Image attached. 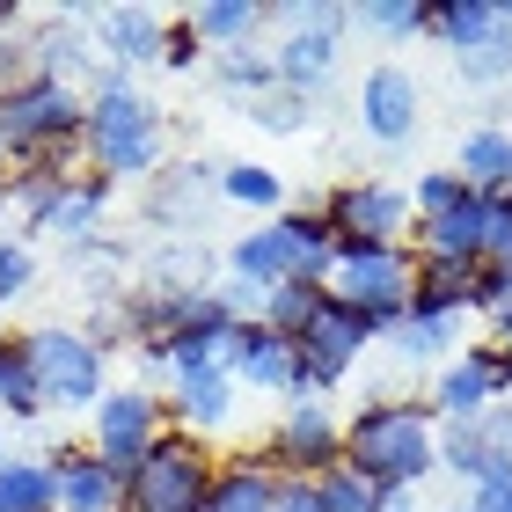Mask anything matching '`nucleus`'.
<instances>
[{
  "label": "nucleus",
  "mask_w": 512,
  "mask_h": 512,
  "mask_svg": "<svg viewBox=\"0 0 512 512\" xmlns=\"http://www.w3.org/2000/svg\"><path fill=\"white\" fill-rule=\"evenodd\" d=\"M344 469L381 483L388 498H410L439 469V410L410 395H374L344 417Z\"/></svg>",
  "instance_id": "obj_1"
},
{
  "label": "nucleus",
  "mask_w": 512,
  "mask_h": 512,
  "mask_svg": "<svg viewBox=\"0 0 512 512\" xmlns=\"http://www.w3.org/2000/svg\"><path fill=\"white\" fill-rule=\"evenodd\" d=\"M161 110L132 88L125 66H96V88H88V132H81V154L103 183H147L161 176Z\"/></svg>",
  "instance_id": "obj_2"
},
{
  "label": "nucleus",
  "mask_w": 512,
  "mask_h": 512,
  "mask_svg": "<svg viewBox=\"0 0 512 512\" xmlns=\"http://www.w3.org/2000/svg\"><path fill=\"white\" fill-rule=\"evenodd\" d=\"M81 132H88V96L74 81L30 74L15 88H0V139H8L15 169H59V176H74Z\"/></svg>",
  "instance_id": "obj_3"
},
{
  "label": "nucleus",
  "mask_w": 512,
  "mask_h": 512,
  "mask_svg": "<svg viewBox=\"0 0 512 512\" xmlns=\"http://www.w3.org/2000/svg\"><path fill=\"white\" fill-rule=\"evenodd\" d=\"M417 278H425V256L410 242H344L337 271H330V293L344 308L374 315L381 337H395L403 315H410V300H417Z\"/></svg>",
  "instance_id": "obj_4"
},
{
  "label": "nucleus",
  "mask_w": 512,
  "mask_h": 512,
  "mask_svg": "<svg viewBox=\"0 0 512 512\" xmlns=\"http://www.w3.org/2000/svg\"><path fill=\"white\" fill-rule=\"evenodd\" d=\"M110 191L96 169H15V213H22V242L30 235H52V242H96V227L110 220Z\"/></svg>",
  "instance_id": "obj_5"
},
{
  "label": "nucleus",
  "mask_w": 512,
  "mask_h": 512,
  "mask_svg": "<svg viewBox=\"0 0 512 512\" xmlns=\"http://www.w3.org/2000/svg\"><path fill=\"white\" fill-rule=\"evenodd\" d=\"M213 476H220V461L213 447H205L198 432H176L132 469L125 483V512H205L213 505Z\"/></svg>",
  "instance_id": "obj_6"
},
{
  "label": "nucleus",
  "mask_w": 512,
  "mask_h": 512,
  "mask_svg": "<svg viewBox=\"0 0 512 512\" xmlns=\"http://www.w3.org/2000/svg\"><path fill=\"white\" fill-rule=\"evenodd\" d=\"M30 359L44 381V410H96L110 395V344H96L88 330L44 322V330H30Z\"/></svg>",
  "instance_id": "obj_7"
},
{
  "label": "nucleus",
  "mask_w": 512,
  "mask_h": 512,
  "mask_svg": "<svg viewBox=\"0 0 512 512\" xmlns=\"http://www.w3.org/2000/svg\"><path fill=\"white\" fill-rule=\"evenodd\" d=\"M293 344H300V366H293V395H286V403H300V395H330L366 359V344H381V322L359 315V308H344V300L330 293V300H322V315Z\"/></svg>",
  "instance_id": "obj_8"
},
{
  "label": "nucleus",
  "mask_w": 512,
  "mask_h": 512,
  "mask_svg": "<svg viewBox=\"0 0 512 512\" xmlns=\"http://www.w3.org/2000/svg\"><path fill=\"white\" fill-rule=\"evenodd\" d=\"M161 439H169V403H161L154 388H110L103 403L88 410V454H103L125 483Z\"/></svg>",
  "instance_id": "obj_9"
},
{
  "label": "nucleus",
  "mask_w": 512,
  "mask_h": 512,
  "mask_svg": "<svg viewBox=\"0 0 512 512\" xmlns=\"http://www.w3.org/2000/svg\"><path fill=\"white\" fill-rule=\"evenodd\" d=\"M264 461L278 476H330V469H344V417L322 403V395H300V403L278 410Z\"/></svg>",
  "instance_id": "obj_10"
},
{
  "label": "nucleus",
  "mask_w": 512,
  "mask_h": 512,
  "mask_svg": "<svg viewBox=\"0 0 512 512\" xmlns=\"http://www.w3.org/2000/svg\"><path fill=\"white\" fill-rule=\"evenodd\" d=\"M322 213H330L337 242H410V235H417L410 191H403V183H381V176L337 183V191L322 198Z\"/></svg>",
  "instance_id": "obj_11"
},
{
  "label": "nucleus",
  "mask_w": 512,
  "mask_h": 512,
  "mask_svg": "<svg viewBox=\"0 0 512 512\" xmlns=\"http://www.w3.org/2000/svg\"><path fill=\"white\" fill-rule=\"evenodd\" d=\"M359 22V8H315L300 30H286L271 44V66H278V88H300V96H322V81L337 74L344 59V30Z\"/></svg>",
  "instance_id": "obj_12"
},
{
  "label": "nucleus",
  "mask_w": 512,
  "mask_h": 512,
  "mask_svg": "<svg viewBox=\"0 0 512 512\" xmlns=\"http://www.w3.org/2000/svg\"><path fill=\"white\" fill-rule=\"evenodd\" d=\"M417 118H425V81L410 74V66H366L359 81V132L381 139V147H403V139H417Z\"/></svg>",
  "instance_id": "obj_13"
},
{
  "label": "nucleus",
  "mask_w": 512,
  "mask_h": 512,
  "mask_svg": "<svg viewBox=\"0 0 512 512\" xmlns=\"http://www.w3.org/2000/svg\"><path fill=\"white\" fill-rule=\"evenodd\" d=\"M498 395H505L498 352L491 344H461V352L439 366V381H432V410H439V425H476V417L498 410Z\"/></svg>",
  "instance_id": "obj_14"
},
{
  "label": "nucleus",
  "mask_w": 512,
  "mask_h": 512,
  "mask_svg": "<svg viewBox=\"0 0 512 512\" xmlns=\"http://www.w3.org/2000/svg\"><path fill=\"white\" fill-rule=\"evenodd\" d=\"M227 374H235L242 388L256 395H293V366H300V344L293 337H278L271 322H242L235 337H227Z\"/></svg>",
  "instance_id": "obj_15"
},
{
  "label": "nucleus",
  "mask_w": 512,
  "mask_h": 512,
  "mask_svg": "<svg viewBox=\"0 0 512 512\" xmlns=\"http://www.w3.org/2000/svg\"><path fill=\"white\" fill-rule=\"evenodd\" d=\"M235 410H242V381L227 374V366H205V374L169 381V425H176V432L213 439V432L235 425Z\"/></svg>",
  "instance_id": "obj_16"
},
{
  "label": "nucleus",
  "mask_w": 512,
  "mask_h": 512,
  "mask_svg": "<svg viewBox=\"0 0 512 512\" xmlns=\"http://www.w3.org/2000/svg\"><path fill=\"white\" fill-rule=\"evenodd\" d=\"M52 483H59V512H125V476L88 447H59Z\"/></svg>",
  "instance_id": "obj_17"
},
{
  "label": "nucleus",
  "mask_w": 512,
  "mask_h": 512,
  "mask_svg": "<svg viewBox=\"0 0 512 512\" xmlns=\"http://www.w3.org/2000/svg\"><path fill=\"white\" fill-rule=\"evenodd\" d=\"M278 227V242H286V264H293V278H315V286H330V271H337V227H330V213L322 205H286V213L271 220Z\"/></svg>",
  "instance_id": "obj_18"
},
{
  "label": "nucleus",
  "mask_w": 512,
  "mask_h": 512,
  "mask_svg": "<svg viewBox=\"0 0 512 512\" xmlns=\"http://www.w3.org/2000/svg\"><path fill=\"white\" fill-rule=\"evenodd\" d=\"M169 22L176 15H161V8H103L96 15V37H103V66H154L161 59V44H169Z\"/></svg>",
  "instance_id": "obj_19"
},
{
  "label": "nucleus",
  "mask_w": 512,
  "mask_h": 512,
  "mask_svg": "<svg viewBox=\"0 0 512 512\" xmlns=\"http://www.w3.org/2000/svg\"><path fill=\"white\" fill-rule=\"evenodd\" d=\"M483 220H491V198L469 191L454 213H439L417 227V256H439V264H483Z\"/></svg>",
  "instance_id": "obj_20"
},
{
  "label": "nucleus",
  "mask_w": 512,
  "mask_h": 512,
  "mask_svg": "<svg viewBox=\"0 0 512 512\" xmlns=\"http://www.w3.org/2000/svg\"><path fill=\"white\" fill-rule=\"evenodd\" d=\"M454 176L469 183V191H483V198L512 191V132H505V125H476V132H461Z\"/></svg>",
  "instance_id": "obj_21"
},
{
  "label": "nucleus",
  "mask_w": 512,
  "mask_h": 512,
  "mask_svg": "<svg viewBox=\"0 0 512 512\" xmlns=\"http://www.w3.org/2000/svg\"><path fill=\"white\" fill-rule=\"evenodd\" d=\"M505 447L491 439V417H476V425H439V469H454L461 483H483L505 469Z\"/></svg>",
  "instance_id": "obj_22"
},
{
  "label": "nucleus",
  "mask_w": 512,
  "mask_h": 512,
  "mask_svg": "<svg viewBox=\"0 0 512 512\" xmlns=\"http://www.w3.org/2000/svg\"><path fill=\"white\" fill-rule=\"evenodd\" d=\"M0 417H8V425L44 417V381H37L30 337H0Z\"/></svg>",
  "instance_id": "obj_23"
},
{
  "label": "nucleus",
  "mask_w": 512,
  "mask_h": 512,
  "mask_svg": "<svg viewBox=\"0 0 512 512\" xmlns=\"http://www.w3.org/2000/svg\"><path fill=\"white\" fill-rule=\"evenodd\" d=\"M205 512H278V469L271 461H220Z\"/></svg>",
  "instance_id": "obj_24"
},
{
  "label": "nucleus",
  "mask_w": 512,
  "mask_h": 512,
  "mask_svg": "<svg viewBox=\"0 0 512 512\" xmlns=\"http://www.w3.org/2000/svg\"><path fill=\"white\" fill-rule=\"evenodd\" d=\"M264 8H256V0H205V8H191V30L205 37V52H249V37L264 30Z\"/></svg>",
  "instance_id": "obj_25"
},
{
  "label": "nucleus",
  "mask_w": 512,
  "mask_h": 512,
  "mask_svg": "<svg viewBox=\"0 0 512 512\" xmlns=\"http://www.w3.org/2000/svg\"><path fill=\"white\" fill-rule=\"evenodd\" d=\"M227 278H235V286H256V293L286 286L293 264H286V242H278V227H249V235L227 249Z\"/></svg>",
  "instance_id": "obj_26"
},
{
  "label": "nucleus",
  "mask_w": 512,
  "mask_h": 512,
  "mask_svg": "<svg viewBox=\"0 0 512 512\" xmlns=\"http://www.w3.org/2000/svg\"><path fill=\"white\" fill-rule=\"evenodd\" d=\"M0 512H59L52 454H15V461H0Z\"/></svg>",
  "instance_id": "obj_27"
},
{
  "label": "nucleus",
  "mask_w": 512,
  "mask_h": 512,
  "mask_svg": "<svg viewBox=\"0 0 512 512\" xmlns=\"http://www.w3.org/2000/svg\"><path fill=\"white\" fill-rule=\"evenodd\" d=\"M498 22H505V15H498V0H432V37L447 44L454 59H461V52H476V44L491 37Z\"/></svg>",
  "instance_id": "obj_28"
},
{
  "label": "nucleus",
  "mask_w": 512,
  "mask_h": 512,
  "mask_svg": "<svg viewBox=\"0 0 512 512\" xmlns=\"http://www.w3.org/2000/svg\"><path fill=\"white\" fill-rule=\"evenodd\" d=\"M220 198L242 205V213H286V183H278L264 161H220Z\"/></svg>",
  "instance_id": "obj_29"
},
{
  "label": "nucleus",
  "mask_w": 512,
  "mask_h": 512,
  "mask_svg": "<svg viewBox=\"0 0 512 512\" xmlns=\"http://www.w3.org/2000/svg\"><path fill=\"white\" fill-rule=\"evenodd\" d=\"M322 300H330V286H315V278H286V286L264 293V322H271L278 337H300L322 315Z\"/></svg>",
  "instance_id": "obj_30"
},
{
  "label": "nucleus",
  "mask_w": 512,
  "mask_h": 512,
  "mask_svg": "<svg viewBox=\"0 0 512 512\" xmlns=\"http://www.w3.org/2000/svg\"><path fill=\"white\" fill-rule=\"evenodd\" d=\"M213 81L227 88V96H242V110H249L256 96H271V88H278V66H271V52H256V44H249V52H220L213 59Z\"/></svg>",
  "instance_id": "obj_31"
},
{
  "label": "nucleus",
  "mask_w": 512,
  "mask_h": 512,
  "mask_svg": "<svg viewBox=\"0 0 512 512\" xmlns=\"http://www.w3.org/2000/svg\"><path fill=\"white\" fill-rule=\"evenodd\" d=\"M30 66L44 81H74L81 66H88V44H81V30L74 22H44L37 30V44H30Z\"/></svg>",
  "instance_id": "obj_32"
},
{
  "label": "nucleus",
  "mask_w": 512,
  "mask_h": 512,
  "mask_svg": "<svg viewBox=\"0 0 512 512\" xmlns=\"http://www.w3.org/2000/svg\"><path fill=\"white\" fill-rule=\"evenodd\" d=\"M315 491H322V512H403V498H388L381 483H366L359 469L315 476Z\"/></svg>",
  "instance_id": "obj_33"
},
{
  "label": "nucleus",
  "mask_w": 512,
  "mask_h": 512,
  "mask_svg": "<svg viewBox=\"0 0 512 512\" xmlns=\"http://www.w3.org/2000/svg\"><path fill=\"white\" fill-rule=\"evenodd\" d=\"M249 125L271 132V139H293V132L315 125V96H300V88H271V96L249 103Z\"/></svg>",
  "instance_id": "obj_34"
},
{
  "label": "nucleus",
  "mask_w": 512,
  "mask_h": 512,
  "mask_svg": "<svg viewBox=\"0 0 512 512\" xmlns=\"http://www.w3.org/2000/svg\"><path fill=\"white\" fill-rule=\"evenodd\" d=\"M498 15H505V8H498ZM454 74H461V81H476V88H505V81H512V22H498V30L483 37L476 52H461V59H454Z\"/></svg>",
  "instance_id": "obj_35"
},
{
  "label": "nucleus",
  "mask_w": 512,
  "mask_h": 512,
  "mask_svg": "<svg viewBox=\"0 0 512 512\" xmlns=\"http://www.w3.org/2000/svg\"><path fill=\"white\" fill-rule=\"evenodd\" d=\"M359 22H366L374 37H388V44L432 37V8H425V0H374V8H359Z\"/></svg>",
  "instance_id": "obj_36"
},
{
  "label": "nucleus",
  "mask_w": 512,
  "mask_h": 512,
  "mask_svg": "<svg viewBox=\"0 0 512 512\" xmlns=\"http://www.w3.org/2000/svg\"><path fill=\"white\" fill-rule=\"evenodd\" d=\"M454 337L461 322H425V315H403V330H395V352L410 366H432V359H454Z\"/></svg>",
  "instance_id": "obj_37"
},
{
  "label": "nucleus",
  "mask_w": 512,
  "mask_h": 512,
  "mask_svg": "<svg viewBox=\"0 0 512 512\" xmlns=\"http://www.w3.org/2000/svg\"><path fill=\"white\" fill-rule=\"evenodd\" d=\"M461 198H469V183H461L454 169H425V176H417L410 183V205H417V227H425V220H439V213H454V205Z\"/></svg>",
  "instance_id": "obj_38"
},
{
  "label": "nucleus",
  "mask_w": 512,
  "mask_h": 512,
  "mask_svg": "<svg viewBox=\"0 0 512 512\" xmlns=\"http://www.w3.org/2000/svg\"><path fill=\"white\" fill-rule=\"evenodd\" d=\"M30 286H37V249L22 242V235H0V308L22 300Z\"/></svg>",
  "instance_id": "obj_39"
},
{
  "label": "nucleus",
  "mask_w": 512,
  "mask_h": 512,
  "mask_svg": "<svg viewBox=\"0 0 512 512\" xmlns=\"http://www.w3.org/2000/svg\"><path fill=\"white\" fill-rule=\"evenodd\" d=\"M505 308H512V264H476L469 315H505Z\"/></svg>",
  "instance_id": "obj_40"
},
{
  "label": "nucleus",
  "mask_w": 512,
  "mask_h": 512,
  "mask_svg": "<svg viewBox=\"0 0 512 512\" xmlns=\"http://www.w3.org/2000/svg\"><path fill=\"white\" fill-rule=\"evenodd\" d=\"M198 59H213V52H205V37L191 30V15H176L169 22V44H161V66H169V74H191Z\"/></svg>",
  "instance_id": "obj_41"
},
{
  "label": "nucleus",
  "mask_w": 512,
  "mask_h": 512,
  "mask_svg": "<svg viewBox=\"0 0 512 512\" xmlns=\"http://www.w3.org/2000/svg\"><path fill=\"white\" fill-rule=\"evenodd\" d=\"M483 264H512V191L491 198V220H483Z\"/></svg>",
  "instance_id": "obj_42"
},
{
  "label": "nucleus",
  "mask_w": 512,
  "mask_h": 512,
  "mask_svg": "<svg viewBox=\"0 0 512 512\" xmlns=\"http://www.w3.org/2000/svg\"><path fill=\"white\" fill-rule=\"evenodd\" d=\"M278 512H322L315 476H278Z\"/></svg>",
  "instance_id": "obj_43"
},
{
  "label": "nucleus",
  "mask_w": 512,
  "mask_h": 512,
  "mask_svg": "<svg viewBox=\"0 0 512 512\" xmlns=\"http://www.w3.org/2000/svg\"><path fill=\"white\" fill-rule=\"evenodd\" d=\"M15 30H22V8H0V44H8Z\"/></svg>",
  "instance_id": "obj_44"
},
{
  "label": "nucleus",
  "mask_w": 512,
  "mask_h": 512,
  "mask_svg": "<svg viewBox=\"0 0 512 512\" xmlns=\"http://www.w3.org/2000/svg\"><path fill=\"white\" fill-rule=\"evenodd\" d=\"M8 213H15V176L0 183V220H8Z\"/></svg>",
  "instance_id": "obj_45"
},
{
  "label": "nucleus",
  "mask_w": 512,
  "mask_h": 512,
  "mask_svg": "<svg viewBox=\"0 0 512 512\" xmlns=\"http://www.w3.org/2000/svg\"><path fill=\"white\" fill-rule=\"evenodd\" d=\"M8 161H15V154H8V139H0V183H8Z\"/></svg>",
  "instance_id": "obj_46"
},
{
  "label": "nucleus",
  "mask_w": 512,
  "mask_h": 512,
  "mask_svg": "<svg viewBox=\"0 0 512 512\" xmlns=\"http://www.w3.org/2000/svg\"><path fill=\"white\" fill-rule=\"evenodd\" d=\"M0 461H15V454H8V432H0Z\"/></svg>",
  "instance_id": "obj_47"
},
{
  "label": "nucleus",
  "mask_w": 512,
  "mask_h": 512,
  "mask_svg": "<svg viewBox=\"0 0 512 512\" xmlns=\"http://www.w3.org/2000/svg\"><path fill=\"white\" fill-rule=\"evenodd\" d=\"M0 337H8V308H0Z\"/></svg>",
  "instance_id": "obj_48"
},
{
  "label": "nucleus",
  "mask_w": 512,
  "mask_h": 512,
  "mask_svg": "<svg viewBox=\"0 0 512 512\" xmlns=\"http://www.w3.org/2000/svg\"><path fill=\"white\" fill-rule=\"evenodd\" d=\"M447 512H469V505H447Z\"/></svg>",
  "instance_id": "obj_49"
}]
</instances>
